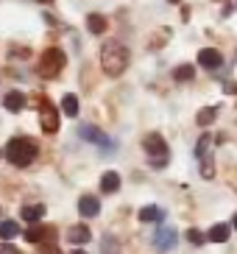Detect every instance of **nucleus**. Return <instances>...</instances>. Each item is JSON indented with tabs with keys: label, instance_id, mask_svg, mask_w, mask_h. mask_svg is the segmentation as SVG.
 <instances>
[{
	"label": "nucleus",
	"instance_id": "1",
	"mask_svg": "<svg viewBox=\"0 0 237 254\" xmlns=\"http://www.w3.org/2000/svg\"><path fill=\"white\" fill-rule=\"evenodd\" d=\"M128 62H131V53L123 42H106L101 48V67H104L106 75H120L126 73Z\"/></svg>",
	"mask_w": 237,
	"mask_h": 254
},
{
	"label": "nucleus",
	"instance_id": "2",
	"mask_svg": "<svg viewBox=\"0 0 237 254\" xmlns=\"http://www.w3.org/2000/svg\"><path fill=\"white\" fill-rule=\"evenodd\" d=\"M37 154H39L37 142L28 140V137H14V140H8L6 151H3V157H6L11 165H17V168L31 165L34 159H37Z\"/></svg>",
	"mask_w": 237,
	"mask_h": 254
},
{
	"label": "nucleus",
	"instance_id": "3",
	"mask_svg": "<svg viewBox=\"0 0 237 254\" xmlns=\"http://www.w3.org/2000/svg\"><path fill=\"white\" fill-rule=\"evenodd\" d=\"M142 148L148 151L154 168H165L168 165V142L162 140V134H148L142 140Z\"/></svg>",
	"mask_w": 237,
	"mask_h": 254
},
{
	"label": "nucleus",
	"instance_id": "4",
	"mask_svg": "<svg viewBox=\"0 0 237 254\" xmlns=\"http://www.w3.org/2000/svg\"><path fill=\"white\" fill-rule=\"evenodd\" d=\"M64 64H67V56L59 48H48V51L42 53V73L48 75V78H56V73H61Z\"/></svg>",
	"mask_w": 237,
	"mask_h": 254
},
{
	"label": "nucleus",
	"instance_id": "5",
	"mask_svg": "<svg viewBox=\"0 0 237 254\" xmlns=\"http://www.w3.org/2000/svg\"><path fill=\"white\" fill-rule=\"evenodd\" d=\"M39 120H42V128L48 134L59 131V112H56V106H53L51 101H42V104H39Z\"/></svg>",
	"mask_w": 237,
	"mask_h": 254
},
{
	"label": "nucleus",
	"instance_id": "6",
	"mask_svg": "<svg viewBox=\"0 0 237 254\" xmlns=\"http://www.w3.org/2000/svg\"><path fill=\"white\" fill-rule=\"evenodd\" d=\"M81 137H84V140H89L92 145H98V148L112 151V140H109V137H106L98 126H84V128H81Z\"/></svg>",
	"mask_w": 237,
	"mask_h": 254
},
{
	"label": "nucleus",
	"instance_id": "7",
	"mask_svg": "<svg viewBox=\"0 0 237 254\" xmlns=\"http://www.w3.org/2000/svg\"><path fill=\"white\" fill-rule=\"evenodd\" d=\"M176 240H178L176 229H171V226H162V229L156 232L154 243H156V249H159V252H171V249L176 246Z\"/></svg>",
	"mask_w": 237,
	"mask_h": 254
},
{
	"label": "nucleus",
	"instance_id": "8",
	"mask_svg": "<svg viewBox=\"0 0 237 254\" xmlns=\"http://www.w3.org/2000/svg\"><path fill=\"white\" fill-rule=\"evenodd\" d=\"M198 64L207 70H218L223 64V53L215 51V48H204V51L198 53Z\"/></svg>",
	"mask_w": 237,
	"mask_h": 254
},
{
	"label": "nucleus",
	"instance_id": "9",
	"mask_svg": "<svg viewBox=\"0 0 237 254\" xmlns=\"http://www.w3.org/2000/svg\"><path fill=\"white\" fill-rule=\"evenodd\" d=\"M78 212L84 218H95L101 212V201H98L95 195H81V201H78Z\"/></svg>",
	"mask_w": 237,
	"mask_h": 254
},
{
	"label": "nucleus",
	"instance_id": "10",
	"mask_svg": "<svg viewBox=\"0 0 237 254\" xmlns=\"http://www.w3.org/2000/svg\"><path fill=\"white\" fill-rule=\"evenodd\" d=\"M89 238H92V232H89L84 224L70 226V232H67V240H70V243H75V246H84V243H87Z\"/></svg>",
	"mask_w": 237,
	"mask_h": 254
},
{
	"label": "nucleus",
	"instance_id": "11",
	"mask_svg": "<svg viewBox=\"0 0 237 254\" xmlns=\"http://www.w3.org/2000/svg\"><path fill=\"white\" fill-rule=\"evenodd\" d=\"M3 106H6L8 112H20L22 106H25V95L20 90H11L6 98H3Z\"/></svg>",
	"mask_w": 237,
	"mask_h": 254
},
{
	"label": "nucleus",
	"instance_id": "12",
	"mask_svg": "<svg viewBox=\"0 0 237 254\" xmlns=\"http://www.w3.org/2000/svg\"><path fill=\"white\" fill-rule=\"evenodd\" d=\"M229 235H232V226L229 224H215L212 229H209L207 238L212 240V243H226V240H229Z\"/></svg>",
	"mask_w": 237,
	"mask_h": 254
},
{
	"label": "nucleus",
	"instance_id": "13",
	"mask_svg": "<svg viewBox=\"0 0 237 254\" xmlns=\"http://www.w3.org/2000/svg\"><path fill=\"white\" fill-rule=\"evenodd\" d=\"M162 218H165V209L154 207V204H148V207L140 209V221L142 224H154V221H162Z\"/></svg>",
	"mask_w": 237,
	"mask_h": 254
},
{
	"label": "nucleus",
	"instance_id": "14",
	"mask_svg": "<svg viewBox=\"0 0 237 254\" xmlns=\"http://www.w3.org/2000/svg\"><path fill=\"white\" fill-rule=\"evenodd\" d=\"M101 190L104 193H115V190H120V176L115 171H106L104 176H101Z\"/></svg>",
	"mask_w": 237,
	"mask_h": 254
},
{
	"label": "nucleus",
	"instance_id": "15",
	"mask_svg": "<svg viewBox=\"0 0 237 254\" xmlns=\"http://www.w3.org/2000/svg\"><path fill=\"white\" fill-rule=\"evenodd\" d=\"M45 215V207L42 204H28V207H22V218L28 221V224H39Z\"/></svg>",
	"mask_w": 237,
	"mask_h": 254
},
{
	"label": "nucleus",
	"instance_id": "16",
	"mask_svg": "<svg viewBox=\"0 0 237 254\" xmlns=\"http://www.w3.org/2000/svg\"><path fill=\"white\" fill-rule=\"evenodd\" d=\"M45 238H48V229H45V226H39V224H34V226H28V229H25V240H28V243H42Z\"/></svg>",
	"mask_w": 237,
	"mask_h": 254
},
{
	"label": "nucleus",
	"instance_id": "17",
	"mask_svg": "<svg viewBox=\"0 0 237 254\" xmlns=\"http://www.w3.org/2000/svg\"><path fill=\"white\" fill-rule=\"evenodd\" d=\"M61 112L70 115V118H75V115H78V98H75L73 92H67V95L61 98Z\"/></svg>",
	"mask_w": 237,
	"mask_h": 254
},
{
	"label": "nucleus",
	"instance_id": "18",
	"mask_svg": "<svg viewBox=\"0 0 237 254\" xmlns=\"http://www.w3.org/2000/svg\"><path fill=\"white\" fill-rule=\"evenodd\" d=\"M87 28L92 31V34H104V31H106V17L89 14V17H87Z\"/></svg>",
	"mask_w": 237,
	"mask_h": 254
},
{
	"label": "nucleus",
	"instance_id": "19",
	"mask_svg": "<svg viewBox=\"0 0 237 254\" xmlns=\"http://www.w3.org/2000/svg\"><path fill=\"white\" fill-rule=\"evenodd\" d=\"M20 235V226L14 224V221H3L0 224V240H11V238H17Z\"/></svg>",
	"mask_w": 237,
	"mask_h": 254
},
{
	"label": "nucleus",
	"instance_id": "20",
	"mask_svg": "<svg viewBox=\"0 0 237 254\" xmlns=\"http://www.w3.org/2000/svg\"><path fill=\"white\" fill-rule=\"evenodd\" d=\"M173 75H176V81H193L195 67H193V64H178V67L173 70Z\"/></svg>",
	"mask_w": 237,
	"mask_h": 254
},
{
	"label": "nucleus",
	"instance_id": "21",
	"mask_svg": "<svg viewBox=\"0 0 237 254\" xmlns=\"http://www.w3.org/2000/svg\"><path fill=\"white\" fill-rule=\"evenodd\" d=\"M215 115H218V109H215V106H207V109H201V112H198L195 123H198V126H209V123L215 120Z\"/></svg>",
	"mask_w": 237,
	"mask_h": 254
},
{
	"label": "nucleus",
	"instance_id": "22",
	"mask_svg": "<svg viewBox=\"0 0 237 254\" xmlns=\"http://www.w3.org/2000/svg\"><path fill=\"white\" fill-rule=\"evenodd\" d=\"M209 142H212V137H209V134H204V137L198 140V145H195V154H198L201 159H204V154L209 151Z\"/></svg>",
	"mask_w": 237,
	"mask_h": 254
},
{
	"label": "nucleus",
	"instance_id": "23",
	"mask_svg": "<svg viewBox=\"0 0 237 254\" xmlns=\"http://www.w3.org/2000/svg\"><path fill=\"white\" fill-rule=\"evenodd\" d=\"M187 240H190L193 246H201V243H204V235H201V229H190L187 232Z\"/></svg>",
	"mask_w": 237,
	"mask_h": 254
},
{
	"label": "nucleus",
	"instance_id": "24",
	"mask_svg": "<svg viewBox=\"0 0 237 254\" xmlns=\"http://www.w3.org/2000/svg\"><path fill=\"white\" fill-rule=\"evenodd\" d=\"M104 254H118V243H112V238H104Z\"/></svg>",
	"mask_w": 237,
	"mask_h": 254
},
{
	"label": "nucleus",
	"instance_id": "25",
	"mask_svg": "<svg viewBox=\"0 0 237 254\" xmlns=\"http://www.w3.org/2000/svg\"><path fill=\"white\" fill-rule=\"evenodd\" d=\"M0 254H20V252H17L14 246H8V243H6V246H0Z\"/></svg>",
	"mask_w": 237,
	"mask_h": 254
},
{
	"label": "nucleus",
	"instance_id": "26",
	"mask_svg": "<svg viewBox=\"0 0 237 254\" xmlns=\"http://www.w3.org/2000/svg\"><path fill=\"white\" fill-rule=\"evenodd\" d=\"M45 254H61V252H59V249H53V246H51V249H48Z\"/></svg>",
	"mask_w": 237,
	"mask_h": 254
},
{
	"label": "nucleus",
	"instance_id": "27",
	"mask_svg": "<svg viewBox=\"0 0 237 254\" xmlns=\"http://www.w3.org/2000/svg\"><path fill=\"white\" fill-rule=\"evenodd\" d=\"M232 226H235V229H237V215H235V218H232Z\"/></svg>",
	"mask_w": 237,
	"mask_h": 254
},
{
	"label": "nucleus",
	"instance_id": "28",
	"mask_svg": "<svg viewBox=\"0 0 237 254\" xmlns=\"http://www.w3.org/2000/svg\"><path fill=\"white\" fill-rule=\"evenodd\" d=\"M73 254H87V252H81V249H75V252Z\"/></svg>",
	"mask_w": 237,
	"mask_h": 254
},
{
	"label": "nucleus",
	"instance_id": "29",
	"mask_svg": "<svg viewBox=\"0 0 237 254\" xmlns=\"http://www.w3.org/2000/svg\"><path fill=\"white\" fill-rule=\"evenodd\" d=\"M42 3H51V0H42Z\"/></svg>",
	"mask_w": 237,
	"mask_h": 254
},
{
	"label": "nucleus",
	"instance_id": "30",
	"mask_svg": "<svg viewBox=\"0 0 237 254\" xmlns=\"http://www.w3.org/2000/svg\"><path fill=\"white\" fill-rule=\"evenodd\" d=\"M0 157H3V151H0Z\"/></svg>",
	"mask_w": 237,
	"mask_h": 254
}]
</instances>
